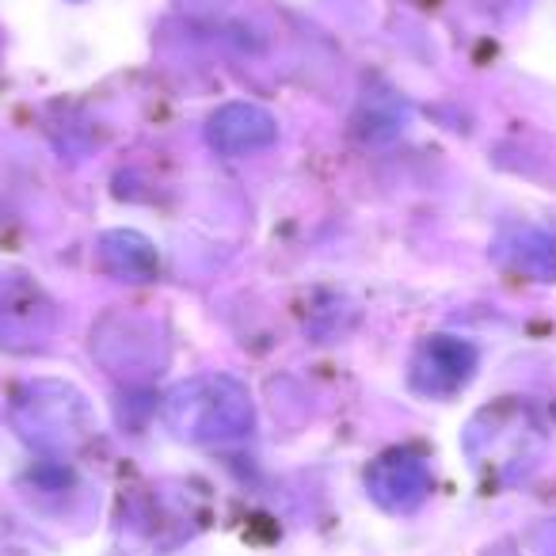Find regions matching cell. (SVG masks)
<instances>
[{
  "instance_id": "5b68a950",
  "label": "cell",
  "mask_w": 556,
  "mask_h": 556,
  "mask_svg": "<svg viewBox=\"0 0 556 556\" xmlns=\"http://www.w3.org/2000/svg\"><path fill=\"white\" fill-rule=\"evenodd\" d=\"M58 309L27 278H0V348L35 351L54 336Z\"/></svg>"
},
{
  "instance_id": "277c9868",
  "label": "cell",
  "mask_w": 556,
  "mask_h": 556,
  "mask_svg": "<svg viewBox=\"0 0 556 556\" xmlns=\"http://www.w3.org/2000/svg\"><path fill=\"white\" fill-rule=\"evenodd\" d=\"M477 348L462 336H431V340L419 343V351L412 355L408 381L416 393L434 396V401H446L457 396L477 374Z\"/></svg>"
},
{
  "instance_id": "3957f363",
  "label": "cell",
  "mask_w": 556,
  "mask_h": 556,
  "mask_svg": "<svg viewBox=\"0 0 556 556\" xmlns=\"http://www.w3.org/2000/svg\"><path fill=\"white\" fill-rule=\"evenodd\" d=\"M92 355L115 378L146 381L168 363V343L156 320L134 313H111L92 328Z\"/></svg>"
},
{
  "instance_id": "8992f818",
  "label": "cell",
  "mask_w": 556,
  "mask_h": 556,
  "mask_svg": "<svg viewBox=\"0 0 556 556\" xmlns=\"http://www.w3.org/2000/svg\"><path fill=\"white\" fill-rule=\"evenodd\" d=\"M366 492L389 515H412L431 495V465L408 450H389L366 469Z\"/></svg>"
},
{
  "instance_id": "7a4b0ae2",
  "label": "cell",
  "mask_w": 556,
  "mask_h": 556,
  "mask_svg": "<svg viewBox=\"0 0 556 556\" xmlns=\"http://www.w3.org/2000/svg\"><path fill=\"white\" fill-rule=\"evenodd\" d=\"M12 424L31 446L65 454L96 434V412L80 389L65 381H27L12 401Z\"/></svg>"
},
{
  "instance_id": "52a82bcc",
  "label": "cell",
  "mask_w": 556,
  "mask_h": 556,
  "mask_svg": "<svg viewBox=\"0 0 556 556\" xmlns=\"http://www.w3.org/2000/svg\"><path fill=\"white\" fill-rule=\"evenodd\" d=\"M206 141L225 156L260 153V149H270L278 141V118L260 103H225L210 115Z\"/></svg>"
},
{
  "instance_id": "ba28073f",
  "label": "cell",
  "mask_w": 556,
  "mask_h": 556,
  "mask_svg": "<svg viewBox=\"0 0 556 556\" xmlns=\"http://www.w3.org/2000/svg\"><path fill=\"white\" fill-rule=\"evenodd\" d=\"M96 260L108 275L123 278V282H153L161 275L156 244L138 229H108L96 244Z\"/></svg>"
},
{
  "instance_id": "9c48e42d",
  "label": "cell",
  "mask_w": 556,
  "mask_h": 556,
  "mask_svg": "<svg viewBox=\"0 0 556 556\" xmlns=\"http://www.w3.org/2000/svg\"><path fill=\"white\" fill-rule=\"evenodd\" d=\"M495 255L507 267L522 270L530 278H541V282L556 278V237L538 229V225H515V229H507L500 237V244H495Z\"/></svg>"
},
{
  "instance_id": "6da1fadb",
  "label": "cell",
  "mask_w": 556,
  "mask_h": 556,
  "mask_svg": "<svg viewBox=\"0 0 556 556\" xmlns=\"http://www.w3.org/2000/svg\"><path fill=\"white\" fill-rule=\"evenodd\" d=\"M164 424L191 446H229L252 434L255 401L229 374H194L164 396Z\"/></svg>"
}]
</instances>
